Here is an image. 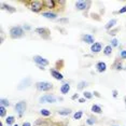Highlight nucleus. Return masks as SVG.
Listing matches in <instances>:
<instances>
[{
  "label": "nucleus",
  "mask_w": 126,
  "mask_h": 126,
  "mask_svg": "<svg viewBox=\"0 0 126 126\" xmlns=\"http://www.w3.org/2000/svg\"><path fill=\"white\" fill-rule=\"evenodd\" d=\"M115 24H116V19L113 18V19H111V21H109L105 27H106V29H110V28H112Z\"/></svg>",
  "instance_id": "f3484780"
},
{
  "label": "nucleus",
  "mask_w": 126,
  "mask_h": 126,
  "mask_svg": "<svg viewBox=\"0 0 126 126\" xmlns=\"http://www.w3.org/2000/svg\"><path fill=\"white\" fill-rule=\"evenodd\" d=\"M5 115V108L3 106H0V116L3 117Z\"/></svg>",
  "instance_id": "393cba45"
},
{
  "label": "nucleus",
  "mask_w": 126,
  "mask_h": 126,
  "mask_svg": "<svg viewBox=\"0 0 126 126\" xmlns=\"http://www.w3.org/2000/svg\"><path fill=\"white\" fill-rule=\"evenodd\" d=\"M86 123L88 125H93L94 123H95V119H88L87 121H86Z\"/></svg>",
  "instance_id": "c756f323"
},
{
  "label": "nucleus",
  "mask_w": 126,
  "mask_h": 126,
  "mask_svg": "<svg viewBox=\"0 0 126 126\" xmlns=\"http://www.w3.org/2000/svg\"><path fill=\"white\" fill-rule=\"evenodd\" d=\"M79 101H80V102H84V101H85V98H80Z\"/></svg>",
  "instance_id": "c9c22d12"
},
{
  "label": "nucleus",
  "mask_w": 126,
  "mask_h": 126,
  "mask_svg": "<svg viewBox=\"0 0 126 126\" xmlns=\"http://www.w3.org/2000/svg\"><path fill=\"white\" fill-rule=\"evenodd\" d=\"M117 42L119 41H117L116 39H112L111 40V45H112V47H117V44H119Z\"/></svg>",
  "instance_id": "c85d7f7f"
},
{
  "label": "nucleus",
  "mask_w": 126,
  "mask_h": 126,
  "mask_svg": "<svg viewBox=\"0 0 126 126\" xmlns=\"http://www.w3.org/2000/svg\"><path fill=\"white\" fill-rule=\"evenodd\" d=\"M96 69L98 72H105L106 69H107V65L104 62H99L98 64L96 65Z\"/></svg>",
  "instance_id": "1a4fd4ad"
},
{
  "label": "nucleus",
  "mask_w": 126,
  "mask_h": 126,
  "mask_svg": "<svg viewBox=\"0 0 126 126\" xmlns=\"http://www.w3.org/2000/svg\"><path fill=\"white\" fill-rule=\"evenodd\" d=\"M30 85V79L29 78H26L25 80H23V81L19 83V85H18V90H23L24 87H28Z\"/></svg>",
  "instance_id": "9d476101"
},
{
  "label": "nucleus",
  "mask_w": 126,
  "mask_h": 126,
  "mask_svg": "<svg viewBox=\"0 0 126 126\" xmlns=\"http://www.w3.org/2000/svg\"><path fill=\"white\" fill-rule=\"evenodd\" d=\"M39 101L41 104H54L56 101V97L53 95H44L39 98Z\"/></svg>",
  "instance_id": "20e7f679"
},
{
  "label": "nucleus",
  "mask_w": 126,
  "mask_h": 126,
  "mask_svg": "<svg viewBox=\"0 0 126 126\" xmlns=\"http://www.w3.org/2000/svg\"><path fill=\"white\" fill-rule=\"evenodd\" d=\"M121 57L122 58H124V59H126V51H122L121 52Z\"/></svg>",
  "instance_id": "2f4dec72"
},
{
  "label": "nucleus",
  "mask_w": 126,
  "mask_h": 126,
  "mask_svg": "<svg viewBox=\"0 0 126 126\" xmlns=\"http://www.w3.org/2000/svg\"><path fill=\"white\" fill-rule=\"evenodd\" d=\"M86 84H87V83L85 82V81L80 82V83H79V85H78V88H80V90H81V88H83L84 86H86Z\"/></svg>",
  "instance_id": "cd10ccee"
},
{
  "label": "nucleus",
  "mask_w": 126,
  "mask_h": 126,
  "mask_svg": "<svg viewBox=\"0 0 126 126\" xmlns=\"http://www.w3.org/2000/svg\"><path fill=\"white\" fill-rule=\"evenodd\" d=\"M24 35V31H23V29L21 27L16 26V27H12L10 29V36L12 37V38H21V37Z\"/></svg>",
  "instance_id": "f257e3e1"
},
{
  "label": "nucleus",
  "mask_w": 126,
  "mask_h": 126,
  "mask_svg": "<svg viewBox=\"0 0 126 126\" xmlns=\"http://www.w3.org/2000/svg\"><path fill=\"white\" fill-rule=\"evenodd\" d=\"M87 4H88V2H86V1H77L76 2V9L79 10V11H83V10L86 9Z\"/></svg>",
  "instance_id": "0eeeda50"
},
{
  "label": "nucleus",
  "mask_w": 126,
  "mask_h": 126,
  "mask_svg": "<svg viewBox=\"0 0 126 126\" xmlns=\"http://www.w3.org/2000/svg\"><path fill=\"white\" fill-rule=\"evenodd\" d=\"M23 126H31V124H30V123H28V122H26V123H24V124H23Z\"/></svg>",
  "instance_id": "473e14b6"
},
{
  "label": "nucleus",
  "mask_w": 126,
  "mask_h": 126,
  "mask_svg": "<svg viewBox=\"0 0 126 126\" xmlns=\"http://www.w3.org/2000/svg\"><path fill=\"white\" fill-rule=\"evenodd\" d=\"M13 126H18V125H17V124H15V125H13Z\"/></svg>",
  "instance_id": "e433bc0d"
},
{
  "label": "nucleus",
  "mask_w": 126,
  "mask_h": 126,
  "mask_svg": "<svg viewBox=\"0 0 126 126\" xmlns=\"http://www.w3.org/2000/svg\"><path fill=\"white\" fill-rule=\"evenodd\" d=\"M42 7H43V1H30L29 2V9L31 11H33V12H39L40 10L42 9Z\"/></svg>",
  "instance_id": "f03ea898"
},
{
  "label": "nucleus",
  "mask_w": 126,
  "mask_h": 126,
  "mask_svg": "<svg viewBox=\"0 0 126 126\" xmlns=\"http://www.w3.org/2000/svg\"><path fill=\"white\" fill-rule=\"evenodd\" d=\"M83 96H84V98H87V99H91L92 97H93L90 92H84V93H83Z\"/></svg>",
  "instance_id": "a878e982"
},
{
  "label": "nucleus",
  "mask_w": 126,
  "mask_h": 126,
  "mask_svg": "<svg viewBox=\"0 0 126 126\" xmlns=\"http://www.w3.org/2000/svg\"><path fill=\"white\" fill-rule=\"evenodd\" d=\"M125 12H126V5H124V7H123L122 9H120V10H119V13H120V14L125 13Z\"/></svg>",
  "instance_id": "7c9ffc66"
},
{
  "label": "nucleus",
  "mask_w": 126,
  "mask_h": 126,
  "mask_svg": "<svg viewBox=\"0 0 126 126\" xmlns=\"http://www.w3.org/2000/svg\"><path fill=\"white\" fill-rule=\"evenodd\" d=\"M101 108L99 107V106H97V105H93L92 106V112H94V113H97V114H99V113H101Z\"/></svg>",
  "instance_id": "dca6fc26"
},
{
  "label": "nucleus",
  "mask_w": 126,
  "mask_h": 126,
  "mask_svg": "<svg viewBox=\"0 0 126 126\" xmlns=\"http://www.w3.org/2000/svg\"><path fill=\"white\" fill-rule=\"evenodd\" d=\"M42 16H44L45 18H48V19H55L57 15L52 12H44V13H42Z\"/></svg>",
  "instance_id": "4468645a"
},
{
  "label": "nucleus",
  "mask_w": 126,
  "mask_h": 126,
  "mask_svg": "<svg viewBox=\"0 0 126 126\" xmlns=\"http://www.w3.org/2000/svg\"><path fill=\"white\" fill-rule=\"evenodd\" d=\"M36 32L42 36V35H44V33H48V29H47V28H37Z\"/></svg>",
  "instance_id": "6ab92c4d"
},
{
  "label": "nucleus",
  "mask_w": 126,
  "mask_h": 126,
  "mask_svg": "<svg viewBox=\"0 0 126 126\" xmlns=\"http://www.w3.org/2000/svg\"><path fill=\"white\" fill-rule=\"evenodd\" d=\"M113 96H114V97H117V92H116L115 90L113 91Z\"/></svg>",
  "instance_id": "72a5a7b5"
},
{
  "label": "nucleus",
  "mask_w": 126,
  "mask_h": 126,
  "mask_svg": "<svg viewBox=\"0 0 126 126\" xmlns=\"http://www.w3.org/2000/svg\"><path fill=\"white\" fill-rule=\"evenodd\" d=\"M5 122H7V124H8V125L13 124V122H14V116H12V115L8 116V117H7V120H5Z\"/></svg>",
  "instance_id": "b1692460"
},
{
  "label": "nucleus",
  "mask_w": 126,
  "mask_h": 126,
  "mask_svg": "<svg viewBox=\"0 0 126 126\" xmlns=\"http://www.w3.org/2000/svg\"><path fill=\"white\" fill-rule=\"evenodd\" d=\"M83 40H84L86 43H88V44H92L93 45L95 42H94V37L93 36H91V35H85L84 37H83Z\"/></svg>",
  "instance_id": "ddd939ff"
},
{
  "label": "nucleus",
  "mask_w": 126,
  "mask_h": 126,
  "mask_svg": "<svg viewBox=\"0 0 126 126\" xmlns=\"http://www.w3.org/2000/svg\"><path fill=\"white\" fill-rule=\"evenodd\" d=\"M111 53H112V47L111 45H107L104 50V54L108 56V55H111Z\"/></svg>",
  "instance_id": "aec40b11"
},
{
  "label": "nucleus",
  "mask_w": 126,
  "mask_h": 126,
  "mask_svg": "<svg viewBox=\"0 0 126 126\" xmlns=\"http://www.w3.org/2000/svg\"><path fill=\"white\" fill-rule=\"evenodd\" d=\"M15 110H16V112H17L19 115H23V113H24L25 110H26V102L25 101L17 102V104L15 105Z\"/></svg>",
  "instance_id": "423d86ee"
},
{
  "label": "nucleus",
  "mask_w": 126,
  "mask_h": 126,
  "mask_svg": "<svg viewBox=\"0 0 126 126\" xmlns=\"http://www.w3.org/2000/svg\"><path fill=\"white\" fill-rule=\"evenodd\" d=\"M50 72H51V74H52V76H53V78H54V79L59 80V81L64 79V77H63V74H62V73H59L58 71H56L55 69H51V70H50Z\"/></svg>",
  "instance_id": "9b49d317"
},
{
  "label": "nucleus",
  "mask_w": 126,
  "mask_h": 126,
  "mask_svg": "<svg viewBox=\"0 0 126 126\" xmlns=\"http://www.w3.org/2000/svg\"><path fill=\"white\" fill-rule=\"evenodd\" d=\"M43 5H45V8H48V9H53V8H55V1H53V0H44Z\"/></svg>",
  "instance_id": "f8f14e48"
},
{
  "label": "nucleus",
  "mask_w": 126,
  "mask_h": 126,
  "mask_svg": "<svg viewBox=\"0 0 126 126\" xmlns=\"http://www.w3.org/2000/svg\"><path fill=\"white\" fill-rule=\"evenodd\" d=\"M33 62H35L38 66H41V67H44V66L48 65V61H47V59L44 58V57H42V56H39V55L33 56Z\"/></svg>",
  "instance_id": "39448f33"
},
{
  "label": "nucleus",
  "mask_w": 126,
  "mask_h": 126,
  "mask_svg": "<svg viewBox=\"0 0 126 126\" xmlns=\"http://www.w3.org/2000/svg\"><path fill=\"white\" fill-rule=\"evenodd\" d=\"M0 101H1V106H3V107H7V106H9L10 104H9V101H8L7 99H4V98H2L1 100H0Z\"/></svg>",
  "instance_id": "bb28decb"
},
{
  "label": "nucleus",
  "mask_w": 126,
  "mask_h": 126,
  "mask_svg": "<svg viewBox=\"0 0 126 126\" xmlns=\"http://www.w3.org/2000/svg\"><path fill=\"white\" fill-rule=\"evenodd\" d=\"M40 113H41L42 115H44V116H48V115H51V111H48L47 109H42V110L40 111Z\"/></svg>",
  "instance_id": "5701e85b"
},
{
  "label": "nucleus",
  "mask_w": 126,
  "mask_h": 126,
  "mask_svg": "<svg viewBox=\"0 0 126 126\" xmlns=\"http://www.w3.org/2000/svg\"><path fill=\"white\" fill-rule=\"evenodd\" d=\"M2 9L8 10V11H10V12H15V9H14L13 7H11V5H8V4H2Z\"/></svg>",
  "instance_id": "412c9836"
},
{
  "label": "nucleus",
  "mask_w": 126,
  "mask_h": 126,
  "mask_svg": "<svg viewBox=\"0 0 126 126\" xmlns=\"http://www.w3.org/2000/svg\"><path fill=\"white\" fill-rule=\"evenodd\" d=\"M91 51L93 53H99L100 51H101V43H99V42H95V43L91 47Z\"/></svg>",
  "instance_id": "6e6552de"
},
{
  "label": "nucleus",
  "mask_w": 126,
  "mask_h": 126,
  "mask_svg": "<svg viewBox=\"0 0 126 126\" xmlns=\"http://www.w3.org/2000/svg\"><path fill=\"white\" fill-rule=\"evenodd\" d=\"M37 88L41 92H45V91H50L51 88L53 87L52 83H48V82H38L36 84Z\"/></svg>",
  "instance_id": "7ed1b4c3"
},
{
  "label": "nucleus",
  "mask_w": 126,
  "mask_h": 126,
  "mask_svg": "<svg viewBox=\"0 0 126 126\" xmlns=\"http://www.w3.org/2000/svg\"><path fill=\"white\" fill-rule=\"evenodd\" d=\"M69 91H70V85L68 84V83H65V84L62 85V87H61V93L62 94H67Z\"/></svg>",
  "instance_id": "2eb2a0df"
},
{
  "label": "nucleus",
  "mask_w": 126,
  "mask_h": 126,
  "mask_svg": "<svg viewBox=\"0 0 126 126\" xmlns=\"http://www.w3.org/2000/svg\"><path fill=\"white\" fill-rule=\"evenodd\" d=\"M78 97H79V95H78V94H76V95L72 96V99H76V98H78Z\"/></svg>",
  "instance_id": "f704fd0d"
},
{
  "label": "nucleus",
  "mask_w": 126,
  "mask_h": 126,
  "mask_svg": "<svg viewBox=\"0 0 126 126\" xmlns=\"http://www.w3.org/2000/svg\"><path fill=\"white\" fill-rule=\"evenodd\" d=\"M57 112H58V114H61V115H69L71 113V110H69V109H61Z\"/></svg>",
  "instance_id": "a211bd4d"
},
{
  "label": "nucleus",
  "mask_w": 126,
  "mask_h": 126,
  "mask_svg": "<svg viewBox=\"0 0 126 126\" xmlns=\"http://www.w3.org/2000/svg\"><path fill=\"white\" fill-rule=\"evenodd\" d=\"M82 115H83V112L82 111H78V112H76L73 114V119L74 120H80L82 117Z\"/></svg>",
  "instance_id": "4be33fe9"
}]
</instances>
